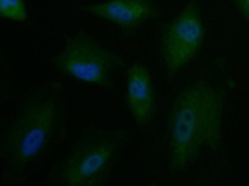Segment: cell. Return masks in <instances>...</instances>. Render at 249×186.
Here are the masks:
<instances>
[{
  "label": "cell",
  "instance_id": "cell-1",
  "mask_svg": "<svg viewBox=\"0 0 249 186\" xmlns=\"http://www.w3.org/2000/svg\"><path fill=\"white\" fill-rule=\"evenodd\" d=\"M222 128V100L205 83H194L175 97L167 117L168 156L174 170H184L213 147Z\"/></svg>",
  "mask_w": 249,
  "mask_h": 186
},
{
  "label": "cell",
  "instance_id": "cell-2",
  "mask_svg": "<svg viewBox=\"0 0 249 186\" xmlns=\"http://www.w3.org/2000/svg\"><path fill=\"white\" fill-rule=\"evenodd\" d=\"M56 124V104L49 95L29 100L6 132L3 152L15 170L29 167L47 145Z\"/></svg>",
  "mask_w": 249,
  "mask_h": 186
},
{
  "label": "cell",
  "instance_id": "cell-3",
  "mask_svg": "<svg viewBox=\"0 0 249 186\" xmlns=\"http://www.w3.org/2000/svg\"><path fill=\"white\" fill-rule=\"evenodd\" d=\"M58 71L78 83L107 87L114 73L113 56L87 36L73 37L56 57Z\"/></svg>",
  "mask_w": 249,
  "mask_h": 186
},
{
  "label": "cell",
  "instance_id": "cell-4",
  "mask_svg": "<svg viewBox=\"0 0 249 186\" xmlns=\"http://www.w3.org/2000/svg\"><path fill=\"white\" fill-rule=\"evenodd\" d=\"M205 27L199 10L191 4L177 15L164 29L160 53L168 73H179L199 53Z\"/></svg>",
  "mask_w": 249,
  "mask_h": 186
},
{
  "label": "cell",
  "instance_id": "cell-5",
  "mask_svg": "<svg viewBox=\"0 0 249 186\" xmlns=\"http://www.w3.org/2000/svg\"><path fill=\"white\" fill-rule=\"evenodd\" d=\"M115 152L108 141H93L76 149L61 170V182L69 186L100 184Z\"/></svg>",
  "mask_w": 249,
  "mask_h": 186
},
{
  "label": "cell",
  "instance_id": "cell-6",
  "mask_svg": "<svg viewBox=\"0 0 249 186\" xmlns=\"http://www.w3.org/2000/svg\"><path fill=\"white\" fill-rule=\"evenodd\" d=\"M125 102L131 118L137 124L147 125L151 122L155 112L153 77L141 63L131 64L127 71Z\"/></svg>",
  "mask_w": 249,
  "mask_h": 186
},
{
  "label": "cell",
  "instance_id": "cell-7",
  "mask_svg": "<svg viewBox=\"0 0 249 186\" xmlns=\"http://www.w3.org/2000/svg\"><path fill=\"white\" fill-rule=\"evenodd\" d=\"M83 12L123 29H135L148 19L153 4L151 0H106L83 7Z\"/></svg>",
  "mask_w": 249,
  "mask_h": 186
},
{
  "label": "cell",
  "instance_id": "cell-8",
  "mask_svg": "<svg viewBox=\"0 0 249 186\" xmlns=\"http://www.w3.org/2000/svg\"><path fill=\"white\" fill-rule=\"evenodd\" d=\"M0 16L10 21H26L27 9L23 0H0Z\"/></svg>",
  "mask_w": 249,
  "mask_h": 186
},
{
  "label": "cell",
  "instance_id": "cell-9",
  "mask_svg": "<svg viewBox=\"0 0 249 186\" xmlns=\"http://www.w3.org/2000/svg\"><path fill=\"white\" fill-rule=\"evenodd\" d=\"M236 9L249 20V0H233Z\"/></svg>",
  "mask_w": 249,
  "mask_h": 186
}]
</instances>
